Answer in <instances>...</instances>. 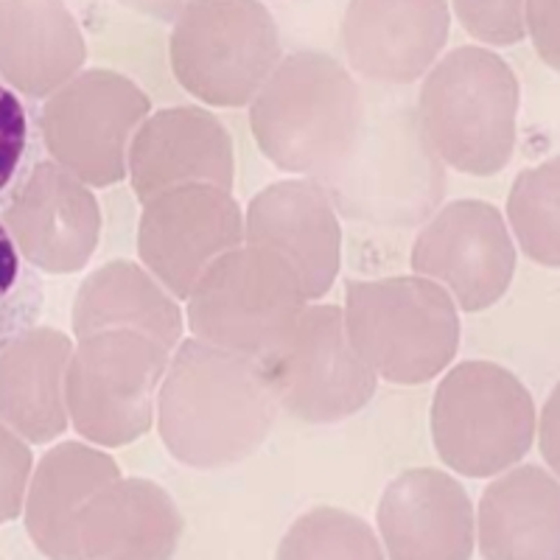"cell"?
I'll return each mask as SVG.
<instances>
[{"label": "cell", "mask_w": 560, "mask_h": 560, "mask_svg": "<svg viewBox=\"0 0 560 560\" xmlns=\"http://www.w3.org/2000/svg\"><path fill=\"white\" fill-rule=\"evenodd\" d=\"M168 357L172 350L135 331L77 339L65 370V407L79 438L98 448L147 438Z\"/></svg>", "instance_id": "obj_9"}, {"label": "cell", "mask_w": 560, "mask_h": 560, "mask_svg": "<svg viewBox=\"0 0 560 560\" xmlns=\"http://www.w3.org/2000/svg\"><path fill=\"white\" fill-rule=\"evenodd\" d=\"M508 230L538 267H560V160L524 168L508 197Z\"/></svg>", "instance_id": "obj_25"}, {"label": "cell", "mask_w": 560, "mask_h": 560, "mask_svg": "<svg viewBox=\"0 0 560 560\" xmlns=\"http://www.w3.org/2000/svg\"><path fill=\"white\" fill-rule=\"evenodd\" d=\"M516 242L497 205L457 199L432 213L412 244L418 278L438 283L457 312L497 306L516 278Z\"/></svg>", "instance_id": "obj_12"}, {"label": "cell", "mask_w": 560, "mask_h": 560, "mask_svg": "<svg viewBox=\"0 0 560 560\" xmlns=\"http://www.w3.org/2000/svg\"><path fill=\"white\" fill-rule=\"evenodd\" d=\"M378 541L387 560H471L474 504L440 468H409L382 493Z\"/></svg>", "instance_id": "obj_18"}, {"label": "cell", "mask_w": 560, "mask_h": 560, "mask_svg": "<svg viewBox=\"0 0 560 560\" xmlns=\"http://www.w3.org/2000/svg\"><path fill=\"white\" fill-rule=\"evenodd\" d=\"M115 3L135 9L140 14H149L154 20H163V23H172L188 0H115Z\"/></svg>", "instance_id": "obj_33"}, {"label": "cell", "mask_w": 560, "mask_h": 560, "mask_svg": "<svg viewBox=\"0 0 560 560\" xmlns=\"http://www.w3.org/2000/svg\"><path fill=\"white\" fill-rule=\"evenodd\" d=\"M70 325L77 339L102 331H135L174 350L183 342L185 317L177 300L143 264L121 258L93 269L82 280Z\"/></svg>", "instance_id": "obj_24"}, {"label": "cell", "mask_w": 560, "mask_h": 560, "mask_svg": "<svg viewBox=\"0 0 560 560\" xmlns=\"http://www.w3.org/2000/svg\"><path fill=\"white\" fill-rule=\"evenodd\" d=\"M127 177L138 202L179 185H236V143L230 129L205 107H166L149 113L127 154Z\"/></svg>", "instance_id": "obj_16"}, {"label": "cell", "mask_w": 560, "mask_h": 560, "mask_svg": "<svg viewBox=\"0 0 560 560\" xmlns=\"http://www.w3.org/2000/svg\"><path fill=\"white\" fill-rule=\"evenodd\" d=\"M522 84L516 70L482 45H463L429 68L415 113L443 166L493 177L513 160Z\"/></svg>", "instance_id": "obj_4"}, {"label": "cell", "mask_w": 560, "mask_h": 560, "mask_svg": "<svg viewBox=\"0 0 560 560\" xmlns=\"http://www.w3.org/2000/svg\"><path fill=\"white\" fill-rule=\"evenodd\" d=\"M280 59L278 23L261 0H188L172 20L174 79L208 107H247Z\"/></svg>", "instance_id": "obj_6"}, {"label": "cell", "mask_w": 560, "mask_h": 560, "mask_svg": "<svg viewBox=\"0 0 560 560\" xmlns=\"http://www.w3.org/2000/svg\"><path fill=\"white\" fill-rule=\"evenodd\" d=\"M459 26L493 48H510L524 39V0H452Z\"/></svg>", "instance_id": "obj_29"}, {"label": "cell", "mask_w": 560, "mask_h": 560, "mask_svg": "<svg viewBox=\"0 0 560 560\" xmlns=\"http://www.w3.org/2000/svg\"><path fill=\"white\" fill-rule=\"evenodd\" d=\"M244 244V210L217 185H179L143 202L140 264L174 300H185L205 269Z\"/></svg>", "instance_id": "obj_13"}, {"label": "cell", "mask_w": 560, "mask_h": 560, "mask_svg": "<svg viewBox=\"0 0 560 560\" xmlns=\"http://www.w3.org/2000/svg\"><path fill=\"white\" fill-rule=\"evenodd\" d=\"M482 560H560V482L541 465L493 477L474 508Z\"/></svg>", "instance_id": "obj_21"}, {"label": "cell", "mask_w": 560, "mask_h": 560, "mask_svg": "<svg viewBox=\"0 0 560 560\" xmlns=\"http://www.w3.org/2000/svg\"><path fill=\"white\" fill-rule=\"evenodd\" d=\"M121 479V468L104 448L65 440L32 468L23 522L34 549L48 560H84L79 549V513L98 490Z\"/></svg>", "instance_id": "obj_19"}, {"label": "cell", "mask_w": 560, "mask_h": 560, "mask_svg": "<svg viewBox=\"0 0 560 560\" xmlns=\"http://www.w3.org/2000/svg\"><path fill=\"white\" fill-rule=\"evenodd\" d=\"M244 244L280 255L298 272L308 303L331 292L342 267L339 213L312 177L280 179L255 194L244 213Z\"/></svg>", "instance_id": "obj_15"}, {"label": "cell", "mask_w": 560, "mask_h": 560, "mask_svg": "<svg viewBox=\"0 0 560 560\" xmlns=\"http://www.w3.org/2000/svg\"><path fill=\"white\" fill-rule=\"evenodd\" d=\"M39 143L32 104L0 77V208L39 160Z\"/></svg>", "instance_id": "obj_28"}, {"label": "cell", "mask_w": 560, "mask_h": 560, "mask_svg": "<svg viewBox=\"0 0 560 560\" xmlns=\"http://www.w3.org/2000/svg\"><path fill=\"white\" fill-rule=\"evenodd\" d=\"M452 34L448 0H350L342 45L350 68L378 84H412L443 57Z\"/></svg>", "instance_id": "obj_17"}, {"label": "cell", "mask_w": 560, "mask_h": 560, "mask_svg": "<svg viewBox=\"0 0 560 560\" xmlns=\"http://www.w3.org/2000/svg\"><path fill=\"white\" fill-rule=\"evenodd\" d=\"M88 43L65 0H0V77L45 102L84 70Z\"/></svg>", "instance_id": "obj_20"}, {"label": "cell", "mask_w": 560, "mask_h": 560, "mask_svg": "<svg viewBox=\"0 0 560 560\" xmlns=\"http://www.w3.org/2000/svg\"><path fill=\"white\" fill-rule=\"evenodd\" d=\"M45 308V287L37 269L20 255L0 219V357L34 325Z\"/></svg>", "instance_id": "obj_27"}, {"label": "cell", "mask_w": 560, "mask_h": 560, "mask_svg": "<svg viewBox=\"0 0 560 560\" xmlns=\"http://www.w3.org/2000/svg\"><path fill=\"white\" fill-rule=\"evenodd\" d=\"M149 113L152 98L138 82L118 70L90 68L45 98L37 129L59 168L90 188H109L127 179L129 143Z\"/></svg>", "instance_id": "obj_10"}, {"label": "cell", "mask_w": 560, "mask_h": 560, "mask_svg": "<svg viewBox=\"0 0 560 560\" xmlns=\"http://www.w3.org/2000/svg\"><path fill=\"white\" fill-rule=\"evenodd\" d=\"M345 331L376 378L427 384L452 368L459 350V312L427 278L350 280Z\"/></svg>", "instance_id": "obj_5"}, {"label": "cell", "mask_w": 560, "mask_h": 560, "mask_svg": "<svg viewBox=\"0 0 560 560\" xmlns=\"http://www.w3.org/2000/svg\"><path fill=\"white\" fill-rule=\"evenodd\" d=\"M278 412L258 359L188 337L168 357L154 415L179 465L217 471L253 457Z\"/></svg>", "instance_id": "obj_1"}, {"label": "cell", "mask_w": 560, "mask_h": 560, "mask_svg": "<svg viewBox=\"0 0 560 560\" xmlns=\"http://www.w3.org/2000/svg\"><path fill=\"white\" fill-rule=\"evenodd\" d=\"M0 219L20 255L45 275L82 272L102 242L98 197L54 160L34 163L0 208Z\"/></svg>", "instance_id": "obj_14"}, {"label": "cell", "mask_w": 560, "mask_h": 560, "mask_svg": "<svg viewBox=\"0 0 560 560\" xmlns=\"http://www.w3.org/2000/svg\"><path fill=\"white\" fill-rule=\"evenodd\" d=\"M275 560H387L376 529L342 508H314L280 538Z\"/></svg>", "instance_id": "obj_26"}, {"label": "cell", "mask_w": 560, "mask_h": 560, "mask_svg": "<svg viewBox=\"0 0 560 560\" xmlns=\"http://www.w3.org/2000/svg\"><path fill=\"white\" fill-rule=\"evenodd\" d=\"M73 339L51 325H34L0 357V423L32 446L68 432L65 370Z\"/></svg>", "instance_id": "obj_23"}, {"label": "cell", "mask_w": 560, "mask_h": 560, "mask_svg": "<svg viewBox=\"0 0 560 560\" xmlns=\"http://www.w3.org/2000/svg\"><path fill=\"white\" fill-rule=\"evenodd\" d=\"M350 222L387 230L427 224L446 197V166L415 107H368L353 147L317 179Z\"/></svg>", "instance_id": "obj_3"}, {"label": "cell", "mask_w": 560, "mask_h": 560, "mask_svg": "<svg viewBox=\"0 0 560 560\" xmlns=\"http://www.w3.org/2000/svg\"><path fill=\"white\" fill-rule=\"evenodd\" d=\"M185 300L194 339L249 359L272 353L308 306L298 272L253 244L217 258Z\"/></svg>", "instance_id": "obj_8"}, {"label": "cell", "mask_w": 560, "mask_h": 560, "mask_svg": "<svg viewBox=\"0 0 560 560\" xmlns=\"http://www.w3.org/2000/svg\"><path fill=\"white\" fill-rule=\"evenodd\" d=\"M368 102L348 68L319 51L280 59L249 102L264 158L294 177L319 179L353 147Z\"/></svg>", "instance_id": "obj_2"}, {"label": "cell", "mask_w": 560, "mask_h": 560, "mask_svg": "<svg viewBox=\"0 0 560 560\" xmlns=\"http://www.w3.org/2000/svg\"><path fill=\"white\" fill-rule=\"evenodd\" d=\"M560 0H524V37L533 39L538 57L560 68Z\"/></svg>", "instance_id": "obj_31"}, {"label": "cell", "mask_w": 560, "mask_h": 560, "mask_svg": "<svg viewBox=\"0 0 560 560\" xmlns=\"http://www.w3.org/2000/svg\"><path fill=\"white\" fill-rule=\"evenodd\" d=\"M535 429L541 432V448H544V457H547V463L552 465V471H558V448H555V443H558V389H552V395H549L547 401V409H544L541 415V423H535Z\"/></svg>", "instance_id": "obj_32"}, {"label": "cell", "mask_w": 560, "mask_h": 560, "mask_svg": "<svg viewBox=\"0 0 560 560\" xmlns=\"http://www.w3.org/2000/svg\"><path fill=\"white\" fill-rule=\"evenodd\" d=\"M280 412L303 423H339L362 412L378 389L345 331L342 308L308 303L289 337L258 359Z\"/></svg>", "instance_id": "obj_11"}, {"label": "cell", "mask_w": 560, "mask_h": 560, "mask_svg": "<svg viewBox=\"0 0 560 560\" xmlns=\"http://www.w3.org/2000/svg\"><path fill=\"white\" fill-rule=\"evenodd\" d=\"M183 513L152 479H115L79 513L84 560H174L183 541Z\"/></svg>", "instance_id": "obj_22"}, {"label": "cell", "mask_w": 560, "mask_h": 560, "mask_svg": "<svg viewBox=\"0 0 560 560\" xmlns=\"http://www.w3.org/2000/svg\"><path fill=\"white\" fill-rule=\"evenodd\" d=\"M535 404L508 368L485 359L459 362L440 378L432 440L459 477L493 479L522 463L535 440Z\"/></svg>", "instance_id": "obj_7"}, {"label": "cell", "mask_w": 560, "mask_h": 560, "mask_svg": "<svg viewBox=\"0 0 560 560\" xmlns=\"http://www.w3.org/2000/svg\"><path fill=\"white\" fill-rule=\"evenodd\" d=\"M32 468V446L0 423V527L20 518L23 513Z\"/></svg>", "instance_id": "obj_30"}]
</instances>
